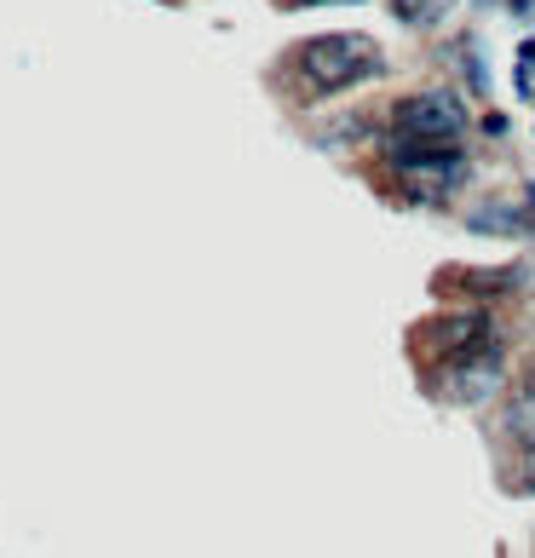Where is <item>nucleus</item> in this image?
I'll return each instance as SVG.
<instances>
[{
	"instance_id": "1",
	"label": "nucleus",
	"mask_w": 535,
	"mask_h": 558,
	"mask_svg": "<svg viewBox=\"0 0 535 558\" xmlns=\"http://www.w3.org/2000/svg\"><path fill=\"white\" fill-rule=\"evenodd\" d=\"M380 70H386V58L368 35H317V40H305V52H300V75L312 93H345V87H357V81L380 75Z\"/></svg>"
},
{
	"instance_id": "2",
	"label": "nucleus",
	"mask_w": 535,
	"mask_h": 558,
	"mask_svg": "<svg viewBox=\"0 0 535 558\" xmlns=\"http://www.w3.org/2000/svg\"><path fill=\"white\" fill-rule=\"evenodd\" d=\"M392 128L398 138H426V144H455L466 133V105L455 93L431 87V93H415L403 98V105L392 110Z\"/></svg>"
},
{
	"instance_id": "3",
	"label": "nucleus",
	"mask_w": 535,
	"mask_h": 558,
	"mask_svg": "<svg viewBox=\"0 0 535 558\" xmlns=\"http://www.w3.org/2000/svg\"><path fill=\"white\" fill-rule=\"evenodd\" d=\"M415 357L426 363H449V357H461V351H478V345H496V317L489 312H455V317H431L415 328Z\"/></svg>"
},
{
	"instance_id": "4",
	"label": "nucleus",
	"mask_w": 535,
	"mask_h": 558,
	"mask_svg": "<svg viewBox=\"0 0 535 558\" xmlns=\"http://www.w3.org/2000/svg\"><path fill=\"white\" fill-rule=\"evenodd\" d=\"M501 351L496 345H478V351H461V357H449L443 363V398H455V403H484L489 391L501 386Z\"/></svg>"
},
{
	"instance_id": "5",
	"label": "nucleus",
	"mask_w": 535,
	"mask_h": 558,
	"mask_svg": "<svg viewBox=\"0 0 535 558\" xmlns=\"http://www.w3.org/2000/svg\"><path fill=\"white\" fill-rule=\"evenodd\" d=\"M507 432H512V438H519V444H535V391H530V398H519V403L507 409Z\"/></svg>"
},
{
	"instance_id": "6",
	"label": "nucleus",
	"mask_w": 535,
	"mask_h": 558,
	"mask_svg": "<svg viewBox=\"0 0 535 558\" xmlns=\"http://www.w3.org/2000/svg\"><path fill=\"white\" fill-rule=\"evenodd\" d=\"M392 12L403 17V24H426V17L443 12V0H392Z\"/></svg>"
},
{
	"instance_id": "7",
	"label": "nucleus",
	"mask_w": 535,
	"mask_h": 558,
	"mask_svg": "<svg viewBox=\"0 0 535 558\" xmlns=\"http://www.w3.org/2000/svg\"><path fill=\"white\" fill-rule=\"evenodd\" d=\"M472 231H519V214L512 208H484L478 219H472Z\"/></svg>"
},
{
	"instance_id": "8",
	"label": "nucleus",
	"mask_w": 535,
	"mask_h": 558,
	"mask_svg": "<svg viewBox=\"0 0 535 558\" xmlns=\"http://www.w3.org/2000/svg\"><path fill=\"white\" fill-rule=\"evenodd\" d=\"M282 12H294V7H328V0H277Z\"/></svg>"
},
{
	"instance_id": "9",
	"label": "nucleus",
	"mask_w": 535,
	"mask_h": 558,
	"mask_svg": "<svg viewBox=\"0 0 535 558\" xmlns=\"http://www.w3.org/2000/svg\"><path fill=\"white\" fill-rule=\"evenodd\" d=\"M524 386H530V391H535V363H530V375H524Z\"/></svg>"
}]
</instances>
